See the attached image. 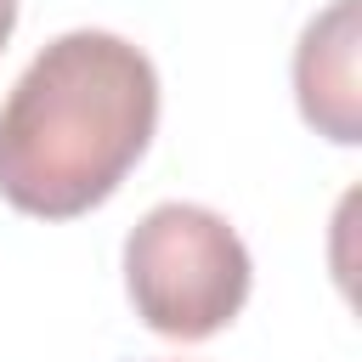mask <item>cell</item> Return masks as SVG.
Masks as SVG:
<instances>
[{
	"label": "cell",
	"mask_w": 362,
	"mask_h": 362,
	"mask_svg": "<svg viewBox=\"0 0 362 362\" xmlns=\"http://www.w3.org/2000/svg\"><path fill=\"white\" fill-rule=\"evenodd\" d=\"M158 130V68L107 28L57 34L0 102V198L34 221L102 209Z\"/></svg>",
	"instance_id": "cell-1"
},
{
	"label": "cell",
	"mask_w": 362,
	"mask_h": 362,
	"mask_svg": "<svg viewBox=\"0 0 362 362\" xmlns=\"http://www.w3.org/2000/svg\"><path fill=\"white\" fill-rule=\"evenodd\" d=\"M255 283L238 226L204 204H153L124 238V294L136 317L181 345L221 334Z\"/></svg>",
	"instance_id": "cell-2"
},
{
	"label": "cell",
	"mask_w": 362,
	"mask_h": 362,
	"mask_svg": "<svg viewBox=\"0 0 362 362\" xmlns=\"http://www.w3.org/2000/svg\"><path fill=\"white\" fill-rule=\"evenodd\" d=\"M362 0H328L294 45L300 119L334 147L362 141Z\"/></svg>",
	"instance_id": "cell-3"
},
{
	"label": "cell",
	"mask_w": 362,
	"mask_h": 362,
	"mask_svg": "<svg viewBox=\"0 0 362 362\" xmlns=\"http://www.w3.org/2000/svg\"><path fill=\"white\" fill-rule=\"evenodd\" d=\"M11 28H17V0H0V51H6Z\"/></svg>",
	"instance_id": "cell-4"
}]
</instances>
